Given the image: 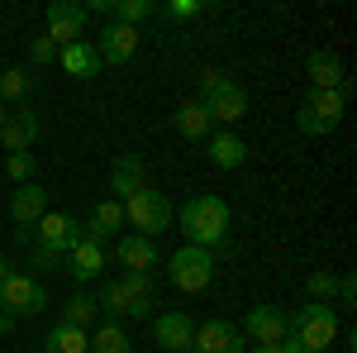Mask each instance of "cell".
<instances>
[{
    "label": "cell",
    "mask_w": 357,
    "mask_h": 353,
    "mask_svg": "<svg viewBox=\"0 0 357 353\" xmlns=\"http://www.w3.org/2000/svg\"><path fill=\"white\" fill-rule=\"evenodd\" d=\"M96 305H100V320H114V325H119V320H153V315H158L153 272H124V277L100 282Z\"/></svg>",
    "instance_id": "1"
},
{
    "label": "cell",
    "mask_w": 357,
    "mask_h": 353,
    "mask_svg": "<svg viewBox=\"0 0 357 353\" xmlns=\"http://www.w3.org/2000/svg\"><path fill=\"white\" fill-rule=\"evenodd\" d=\"M229 201L224 196H191L186 206H181V215H176V224H181V234H186V244L191 248H205V253H215V248L229 239Z\"/></svg>",
    "instance_id": "2"
},
{
    "label": "cell",
    "mask_w": 357,
    "mask_h": 353,
    "mask_svg": "<svg viewBox=\"0 0 357 353\" xmlns=\"http://www.w3.org/2000/svg\"><path fill=\"white\" fill-rule=\"evenodd\" d=\"M200 106H205L210 120H220V124H238L248 115V91L229 72L210 67V72H200Z\"/></svg>",
    "instance_id": "3"
},
{
    "label": "cell",
    "mask_w": 357,
    "mask_h": 353,
    "mask_svg": "<svg viewBox=\"0 0 357 353\" xmlns=\"http://www.w3.org/2000/svg\"><path fill=\"white\" fill-rule=\"evenodd\" d=\"M291 334L301 339L305 353H329L338 344V315L329 301H310L301 310H291Z\"/></svg>",
    "instance_id": "4"
},
{
    "label": "cell",
    "mask_w": 357,
    "mask_h": 353,
    "mask_svg": "<svg viewBox=\"0 0 357 353\" xmlns=\"http://www.w3.org/2000/svg\"><path fill=\"white\" fill-rule=\"evenodd\" d=\"M48 310V291H43V282L38 277H29V272H5V282H0V315H10L15 325L20 320H33V315H43Z\"/></svg>",
    "instance_id": "5"
},
{
    "label": "cell",
    "mask_w": 357,
    "mask_h": 353,
    "mask_svg": "<svg viewBox=\"0 0 357 353\" xmlns=\"http://www.w3.org/2000/svg\"><path fill=\"white\" fill-rule=\"evenodd\" d=\"M343 110H348V96L343 91H305L301 110H296V129L310 138H324L343 124Z\"/></svg>",
    "instance_id": "6"
},
{
    "label": "cell",
    "mask_w": 357,
    "mask_h": 353,
    "mask_svg": "<svg viewBox=\"0 0 357 353\" xmlns=\"http://www.w3.org/2000/svg\"><path fill=\"white\" fill-rule=\"evenodd\" d=\"M119 206H124V224H134V234H143V239H158L162 229H172V219H176L172 201H167L162 191H153V187L134 191V196L119 201Z\"/></svg>",
    "instance_id": "7"
},
{
    "label": "cell",
    "mask_w": 357,
    "mask_h": 353,
    "mask_svg": "<svg viewBox=\"0 0 357 353\" xmlns=\"http://www.w3.org/2000/svg\"><path fill=\"white\" fill-rule=\"evenodd\" d=\"M167 277H172V287L176 291H205L210 282H215V253H205V248H176L172 253V263H167Z\"/></svg>",
    "instance_id": "8"
},
{
    "label": "cell",
    "mask_w": 357,
    "mask_h": 353,
    "mask_svg": "<svg viewBox=\"0 0 357 353\" xmlns=\"http://www.w3.org/2000/svg\"><path fill=\"white\" fill-rule=\"evenodd\" d=\"M43 20H48V38H53L57 48H67V43H77L91 24V15H86L82 0H53L48 10H43Z\"/></svg>",
    "instance_id": "9"
},
{
    "label": "cell",
    "mask_w": 357,
    "mask_h": 353,
    "mask_svg": "<svg viewBox=\"0 0 357 353\" xmlns=\"http://www.w3.org/2000/svg\"><path fill=\"white\" fill-rule=\"evenodd\" d=\"M48 215V191L38 187V182H24V187H15L10 196V219H15V234L29 239L33 234V224Z\"/></svg>",
    "instance_id": "10"
},
{
    "label": "cell",
    "mask_w": 357,
    "mask_h": 353,
    "mask_svg": "<svg viewBox=\"0 0 357 353\" xmlns=\"http://www.w3.org/2000/svg\"><path fill=\"white\" fill-rule=\"evenodd\" d=\"M195 339V320L186 310H167V315H153V344L162 353H191Z\"/></svg>",
    "instance_id": "11"
},
{
    "label": "cell",
    "mask_w": 357,
    "mask_h": 353,
    "mask_svg": "<svg viewBox=\"0 0 357 353\" xmlns=\"http://www.w3.org/2000/svg\"><path fill=\"white\" fill-rule=\"evenodd\" d=\"M86 229H82V219L77 215H67V210H48V215L33 224V244H43V248H57V253H67V248L82 239Z\"/></svg>",
    "instance_id": "12"
},
{
    "label": "cell",
    "mask_w": 357,
    "mask_h": 353,
    "mask_svg": "<svg viewBox=\"0 0 357 353\" xmlns=\"http://www.w3.org/2000/svg\"><path fill=\"white\" fill-rule=\"evenodd\" d=\"M291 334V315L281 310V305H252L243 320V339L252 344H281Z\"/></svg>",
    "instance_id": "13"
},
{
    "label": "cell",
    "mask_w": 357,
    "mask_h": 353,
    "mask_svg": "<svg viewBox=\"0 0 357 353\" xmlns=\"http://www.w3.org/2000/svg\"><path fill=\"white\" fill-rule=\"evenodd\" d=\"M248 339L238 325H229V320H205V325H195V339H191V353H243Z\"/></svg>",
    "instance_id": "14"
},
{
    "label": "cell",
    "mask_w": 357,
    "mask_h": 353,
    "mask_svg": "<svg viewBox=\"0 0 357 353\" xmlns=\"http://www.w3.org/2000/svg\"><path fill=\"white\" fill-rule=\"evenodd\" d=\"M96 53H100V62H110V67H124L129 57L138 53V29L129 24H105L100 29V43H96Z\"/></svg>",
    "instance_id": "15"
},
{
    "label": "cell",
    "mask_w": 357,
    "mask_h": 353,
    "mask_svg": "<svg viewBox=\"0 0 357 353\" xmlns=\"http://www.w3.org/2000/svg\"><path fill=\"white\" fill-rule=\"evenodd\" d=\"M114 258L124 272H153L158 268V239H143V234H119Z\"/></svg>",
    "instance_id": "16"
},
{
    "label": "cell",
    "mask_w": 357,
    "mask_h": 353,
    "mask_svg": "<svg viewBox=\"0 0 357 353\" xmlns=\"http://www.w3.org/2000/svg\"><path fill=\"white\" fill-rule=\"evenodd\" d=\"M105 268V244H96L91 234H82L77 244L67 248V272L77 277V282H96Z\"/></svg>",
    "instance_id": "17"
},
{
    "label": "cell",
    "mask_w": 357,
    "mask_h": 353,
    "mask_svg": "<svg viewBox=\"0 0 357 353\" xmlns=\"http://www.w3.org/2000/svg\"><path fill=\"white\" fill-rule=\"evenodd\" d=\"M148 187V167H143V158L138 153H119L110 167V191H114V201H129L134 191Z\"/></svg>",
    "instance_id": "18"
},
{
    "label": "cell",
    "mask_w": 357,
    "mask_h": 353,
    "mask_svg": "<svg viewBox=\"0 0 357 353\" xmlns=\"http://www.w3.org/2000/svg\"><path fill=\"white\" fill-rule=\"evenodd\" d=\"M82 229L91 234V239H96V244H105V239H114V234L124 229V206H119L114 196H105V201H96Z\"/></svg>",
    "instance_id": "19"
},
{
    "label": "cell",
    "mask_w": 357,
    "mask_h": 353,
    "mask_svg": "<svg viewBox=\"0 0 357 353\" xmlns=\"http://www.w3.org/2000/svg\"><path fill=\"white\" fill-rule=\"evenodd\" d=\"M33 138H38V115H33V110H10V120H5V129H0L5 153H29Z\"/></svg>",
    "instance_id": "20"
},
{
    "label": "cell",
    "mask_w": 357,
    "mask_h": 353,
    "mask_svg": "<svg viewBox=\"0 0 357 353\" xmlns=\"http://www.w3.org/2000/svg\"><path fill=\"white\" fill-rule=\"evenodd\" d=\"M305 72H310V91H338L343 82V57L329 53V48H314L305 57Z\"/></svg>",
    "instance_id": "21"
},
{
    "label": "cell",
    "mask_w": 357,
    "mask_h": 353,
    "mask_svg": "<svg viewBox=\"0 0 357 353\" xmlns=\"http://www.w3.org/2000/svg\"><path fill=\"white\" fill-rule=\"evenodd\" d=\"M57 62H62V72H67V77H77V82H86V77H96V72H100V53H96V43H91V38L67 43V48L57 53Z\"/></svg>",
    "instance_id": "22"
},
{
    "label": "cell",
    "mask_w": 357,
    "mask_h": 353,
    "mask_svg": "<svg viewBox=\"0 0 357 353\" xmlns=\"http://www.w3.org/2000/svg\"><path fill=\"white\" fill-rule=\"evenodd\" d=\"M62 325H77V329H91L100 325V305H96V291H72L62 301Z\"/></svg>",
    "instance_id": "23"
},
{
    "label": "cell",
    "mask_w": 357,
    "mask_h": 353,
    "mask_svg": "<svg viewBox=\"0 0 357 353\" xmlns=\"http://www.w3.org/2000/svg\"><path fill=\"white\" fill-rule=\"evenodd\" d=\"M172 124H176V134L181 138H210V129H215V120L205 115V106L200 101H186V106H176V115H172Z\"/></svg>",
    "instance_id": "24"
},
{
    "label": "cell",
    "mask_w": 357,
    "mask_h": 353,
    "mask_svg": "<svg viewBox=\"0 0 357 353\" xmlns=\"http://www.w3.org/2000/svg\"><path fill=\"white\" fill-rule=\"evenodd\" d=\"M43 353H91V334L57 320V325L48 329V339H43Z\"/></svg>",
    "instance_id": "25"
},
{
    "label": "cell",
    "mask_w": 357,
    "mask_h": 353,
    "mask_svg": "<svg viewBox=\"0 0 357 353\" xmlns=\"http://www.w3.org/2000/svg\"><path fill=\"white\" fill-rule=\"evenodd\" d=\"M210 163L224 167V172H234V167L248 163V143L238 134H215L210 138Z\"/></svg>",
    "instance_id": "26"
},
{
    "label": "cell",
    "mask_w": 357,
    "mask_h": 353,
    "mask_svg": "<svg viewBox=\"0 0 357 353\" xmlns=\"http://www.w3.org/2000/svg\"><path fill=\"white\" fill-rule=\"evenodd\" d=\"M91 353H134V344H129L124 325H114V320H100V325L91 329Z\"/></svg>",
    "instance_id": "27"
},
{
    "label": "cell",
    "mask_w": 357,
    "mask_h": 353,
    "mask_svg": "<svg viewBox=\"0 0 357 353\" xmlns=\"http://www.w3.org/2000/svg\"><path fill=\"white\" fill-rule=\"evenodd\" d=\"M29 96H33V77H29L24 67L0 72V101H29Z\"/></svg>",
    "instance_id": "28"
},
{
    "label": "cell",
    "mask_w": 357,
    "mask_h": 353,
    "mask_svg": "<svg viewBox=\"0 0 357 353\" xmlns=\"http://www.w3.org/2000/svg\"><path fill=\"white\" fill-rule=\"evenodd\" d=\"M29 268H33V272H43V277H53V272H62V268H67V253H57V248L33 244V253H29Z\"/></svg>",
    "instance_id": "29"
},
{
    "label": "cell",
    "mask_w": 357,
    "mask_h": 353,
    "mask_svg": "<svg viewBox=\"0 0 357 353\" xmlns=\"http://www.w3.org/2000/svg\"><path fill=\"white\" fill-rule=\"evenodd\" d=\"M158 15L186 24V20H200V15H205V0H167V5H158Z\"/></svg>",
    "instance_id": "30"
},
{
    "label": "cell",
    "mask_w": 357,
    "mask_h": 353,
    "mask_svg": "<svg viewBox=\"0 0 357 353\" xmlns=\"http://www.w3.org/2000/svg\"><path fill=\"white\" fill-rule=\"evenodd\" d=\"M305 291H310V301H333L338 296V277L333 272H310L305 277Z\"/></svg>",
    "instance_id": "31"
},
{
    "label": "cell",
    "mask_w": 357,
    "mask_h": 353,
    "mask_svg": "<svg viewBox=\"0 0 357 353\" xmlns=\"http://www.w3.org/2000/svg\"><path fill=\"white\" fill-rule=\"evenodd\" d=\"M5 177H10L15 187L33 182V153H10V158H5Z\"/></svg>",
    "instance_id": "32"
},
{
    "label": "cell",
    "mask_w": 357,
    "mask_h": 353,
    "mask_svg": "<svg viewBox=\"0 0 357 353\" xmlns=\"http://www.w3.org/2000/svg\"><path fill=\"white\" fill-rule=\"evenodd\" d=\"M57 53H62V48H57V43L48 38V34L29 43V57H33V67H48V62H57Z\"/></svg>",
    "instance_id": "33"
},
{
    "label": "cell",
    "mask_w": 357,
    "mask_h": 353,
    "mask_svg": "<svg viewBox=\"0 0 357 353\" xmlns=\"http://www.w3.org/2000/svg\"><path fill=\"white\" fill-rule=\"evenodd\" d=\"M338 301H343V305H353V301H357V277H353V272L338 277Z\"/></svg>",
    "instance_id": "34"
},
{
    "label": "cell",
    "mask_w": 357,
    "mask_h": 353,
    "mask_svg": "<svg viewBox=\"0 0 357 353\" xmlns=\"http://www.w3.org/2000/svg\"><path fill=\"white\" fill-rule=\"evenodd\" d=\"M276 349H281V353H305V349H301V339H296V334H286V339H281Z\"/></svg>",
    "instance_id": "35"
},
{
    "label": "cell",
    "mask_w": 357,
    "mask_h": 353,
    "mask_svg": "<svg viewBox=\"0 0 357 353\" xmlns=\"http://www.w3.org/2000/svg\"><path fill=\"white\" fill-rule=\"evenodd\" d=\"M10 329H15V320H10V315H0V334H10Z\"/></svg>",
    "instance_id": "36"
},
{
    "label": "cell",
    "mask_w": 357,
    "mask_h": 353,
    "mask_svg": "<svg viewBox=\"0 0 357 353\" xmlns=\"http://www.w3.org/2000/svg\"><path fill=\"white\" fill-rule=\"evenodd\" d=\"M252 353H281V349H276V344H257Z\"/></svg>",
    "instance_id": "37"
},
{
    "label": "cell",
    "mask_w": 357,
    "mask_h": 353,
    "mask_svg": "<svg viewBox=\"0 0 357 353\" xmlns=\"http://www.w3.org/2000/svg\"><path fill=\"white\" fill-rule=\"evenodd\" d=\"M5 120H10V106H5V101H0V129H5Z\"/></svg>",
    "instance_id": "38"
},
{
    "label": "cell",
    "mask_w": 357,
    "mask_h": 353,
    "mask_svg": "<svg viewBox=\"0 0 357 353\" xmlns=\"http://www.w3.org/2000/svg\"><path fill=\"white\" fill-rule=\"evenodd\" d=\"M5 272H10V258H5V253H0V282H5Z\"/></svg>",
    "instance_id": "39"
}]
</instances>
